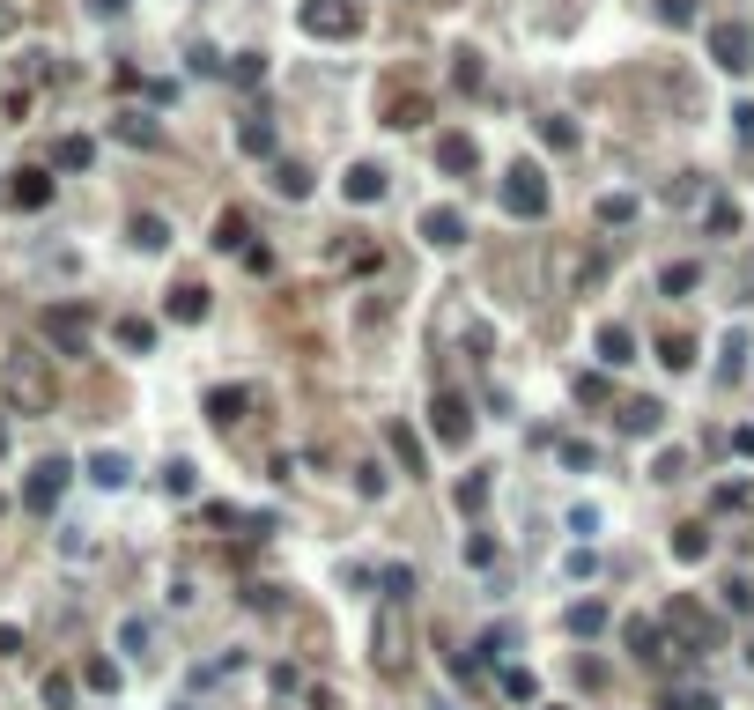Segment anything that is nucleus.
I'll list each match as a JSON object with an SVG mask.
<instances>
[{"mask_svg":"<svg viewBox=\"0 0 754 710\" xmlns=\"http://www.w3.org/2000/svg\"><path fill=\"white\" fill-rule=\"evenodd\" d=\"M0 400H8L15 415H52V400H60L52 355H37V348H15L8 363H0Z\"/></svg>","mask_w":754,"mask_h":710,"instance_id":"1","label":"nucleus"},{"mask_svg":"<svg viewBox=\"0 0 754 710\" xmlns=\"http://www.w3.org/2000/svg\"><path fill=\"white\" fill-rule=\"evenodd\" d=\"M503 208L525 215V222L548 215V178H540V163H511V171H503Z\"/></svg>","mask_w":754,"mask_h":710,"instance_id":"2","label":"nucleus"},{"mask_svg":"<svg viewBox=\"0 0 754 710\" xmlns=\"http://www.w3.org/2000/svg\"><path fill=\"white\" fill-rule=\"evenodd\" d=\"M296 23H304L311 37H355L363 30V8H355V0H304Z\"/></svg>","mask_w":754,"mask_h":710,"instance_id":"3","label":"nucleus"},{"mask_svg":"<svg viewBox=\"0 0 754 710\" xmlns=\"http://www.w3.org/2000/svg\"><path fill=\"white\" fill-rule=\"evenodd\" d=\"M67 481H74V466H67V459H37V466H30V481H23V503H30L37 518H45L52 503L67 496Z\"/></svg>","mask_w":754,"mask_h":710,"instance_id":"4","label":"nucleus"},{"mask_svg":"<svg viewBox=\"0 0 754 710\" xmlns=\"http://www.w3.org/2000/svg\"><path fill=\"white\" fill-rule=\"evenodd\" d=\"M710 60L725 74H747L754 67V30L747 23H710Z\"/></svg>","mask_w":754,"mask_h":710,"instance_id":"5","label":"nucleus"},{"mask_svg":"<svg viewBox=\"0 0 754 710\" xmlns=\"http://www.w3.org/2000/svg\"><path fill=\"white\" fill-rule=\"evenodd\" d=\"M429 429H437V444H466V437H474V407H466L459 392H437V407H429Z\"/></svg>","mask_w":754,"mask_h":710,"instance_id":"6","label":"nucleus"},{"mask_svg":"<svg viewBox=\"0 0 754 710\" xmlns=\"http://www.w3.org/2000/svg\"><path fill=\"white\" fill-rule=\"evenodd\" d=\"M45 341L52 348H60V355H89V319H82V311H45Z\"/></svg>","mask_w":754,"mask_h":710,"instance_id":"7","label":"nucleus"},{"mask_svg":"<svg viewBox=\"0 0 754 710\" xmlns=\"http://www.w3.org/2000/svg\"><path fill=\"white\" fill-rule=\"evenodd\" d=\"M621 637H629V651H636V659H651V666H666V659H673V651H666V629L644 622V614H636V622H621Z\"/></svg>","mask_w":754,"mask_h":710,"instance_id":"8","label":"nucleus"},{"mask_svg":"<svg viewBox=\"0 0 754 710\" xmlns=\"http://www.w3.org/2000/svg\"><path fill=\"white\" fill-rule=\"evenodd\" d=\"M422 237H429L437 252L466 245V215H459V208H429V215H422Z\"/></svg>","mask_w":754,"mask_h":710,"instance_id":"9","label":"nucleus"},{"mask_svg":"<svg viewBox=\"0 0 754 710\" xmlns=\"http://www.w3.org/2000/svg\"><path fill=\"white\" fill-rule=\"evenodd\" d=\"M437 163L451 178H474V163H481V148H474V134H444L437 141Z\"/></svg>","mask_w":754,"mask_h":710,"instance_id":"10","label":"nucleus"},{"mask_svg":"<svg viewBox=\"0 0 754 710\" xmlns=\"http://www.w3.org/2000/svg\"><path fill=\"white\" fill-rule=\"evenodd\" d=\"M341 193L355 200V208H370V200H385V171H377V163H355V171L341 178Z\"/></svg>","mask_w":754,"mask_h":710,"instance_id":"11","label":"nucleus"},{"mask_svg":"<svg viewBox=\"0 0 754 710\" xmlns=\"http://www.w3.org/2000/svg\"><path fill=\"white\" fill-rule=\"evenodd\" d=\"M666 622H673V629H688V651H703L710 637H718V622H710V614H695L688 600H673V607H666Z\"/></svg>","mask_w":754,"mask_h":710,"instance_id":"12","label":"nucleus"},{"mask_svg":"<svg viewBox=\"0 0 754 710\" xmlns=\"http://www.w3.org/2000/svg\"><path fill=\"white\" fill-rule=\"evenodd\" d=\"M599 363H607V370L636 363V333L629 326H599Z\"/></svg>","mask_w":754,"mask_h":710,"instance_id":"13","label":"nucleus"},{"mask_svg":"<svg viewBox=\"0 0 754 710\" xmlns=\"http://www.w3.org/2000/svg\"><path fill=\"white\" fill-rule=\"evenodd\" d=\"M614 422L629 429V437H651V429L666 422V407H658V400H621V415H614Z\"/></svg>","mask_w":754,"mask_h":710,"instance_id":"14","label":"nucleus"},{"mask_svg":"<svg viewBox=\"0 0 754 710\" xmlns=\"http://www.w3.org/2000/svg\"><path fill=\"white\" fill-rule=\"evenodd\" d=\"M385 444H392V459H400V466H407V481H414V474H422V437H414V429H407V422H385Z\"/></svg>","mask_w":754,"mask_h":710,"instance_id":"15","label":"nucleus"},{"mask_svg":"<svg viewBox=\"0 0 754 710\" xmlns=\"http://www.w3.org/2000/svg\"><path fill=\"white\" fill-rule=\"evenodd\" d=\"M740 370H747V326H732L725 341H718V378L740 385Z\"/></svg>","mask_w":754,"mask_h":710,"instance_id":"16","label":"nucleus"},{"mask_svg":"<svg viewBox=\"0 0 754 710\" xmlns=\"http://www.w3.org/2000/svg\"><path fill=\"white\" fill-rule=\"evenodd\" d=\"M171 319H178V326H200V319H207V289H200V282L171 289Z\"/></svg>","mask_w":754,"mask_h":710,"instance_id":"17","label":"nucleus"},{"mask_svg":"<svg viewBox=\"0 0 754 710\" xmlns=\"http://www.w3.org/2000/svg\"><path fill=\"white\" fill-rule=\"evenodd\" d=\"M592 215L607 222V230H621V222H636V193H599V200H592Z\"/></svg>","mask_w":754,"mask_h":710,"instance_id":"18","label":"nucleus"},{"mask_svg":"<svg viewBox=\"0 0 754 710\" xmlns=\"http://www.w3.org/2000/svg\"><path fill=\"white\" fill-rule=\"evenodd\" d=\"M274 193H281V200H304V193H311V171L281 156V163H274Z\"/></svg>","mask_w":754,"mask_h":710,"instance_id":"19","label":"nucleus"},{"mask_svg":"<svg viewBox=\"0 0 754 710\" xmlns=\"http://www.w3.org/2000/svg\"><path fill=\"white\" fill-rule=\"evenodd\" d=\"M8 193H15V208H45V200H52V178H45V171H23Z\"/></svg>","mask_w":754,"mask_h":710,"instance_id":"20","label":"nucleus"},{"mask_svg":"<svg viewBox=\"0 0 754 710\" xmlns=\"http://www.w3.org/2000/svg\"><path fill=\"white\" fill-rule=\"evenodd\" d=\"M562 622H570V637H599V629H607V607H599V600H577Z\"/></svg>","mask_w":754,"mask_h":710,"instance_id":"21","label":"nucleus"},{"mask_svg":"<svg viewBox=\"0 0 754 710\" xmlns=\"http://www.w3.org/2000/svg\"><path fill=\"white\" fill-rule=\"evenodd\" d=\"M377 666H385V674H400V614H385V622H377Z\"/></svg>","mask_w":754,"mask_h":710,"instance_id":"22","label":"nucleus"},{"mask_svg":"<svg viewBox=\"0 0 754 710\" xmlns=\"http://www.w3.org/2000/svg\"><path fill=\"white\" fill-rule=\"evenodd\" d=\"M459 511H466V518H474V511H488V466L459 474Z\"/></svg>","mask_w":754,"mask_h":710,"instance_id":"23","label":"nucleus"},{"mask_svg":"<svg viewBox=\"0 0 754 710\" xmlns=\"http://www.w3.org/2000/svg\"><path fill=\"white\" fill-rule=\"evenodd\" d=\"M134 245L141 252H163V245H171V222H163V215H134Z\"/></svg>","mask_w":754,"mask_h":710,"instance_id":"24","label":"nucleus"},{"mask_svg":"<svg viewBox=\"0 0 754 710\" xmlns=\"http://www.w3.org/2000/svg\"><path fill=\"white\" fill-rule=\"evenodd\" d=\"M237 141H244V156H274V126H267V119H244Z\"/></svg>","mask_w":754,"mask_h":710,"instance_id":"25","label":"nucleus"},{"mask_svg":"<svg viewBox=\"0 0 754 710\" xmlns=\"http://www.w3.org/2000/svg\"><path fill=\"white\" fill-rule=\"evenodd\" d=\"M89 156H97V148H89L82 134H67L60 148H52V163H60V171H89Z\"/></svg>","mask_w":754,"mask_h":710,"instance_id":"26","label":"nucleus"},{"mask_svg":"<svg viewBox=\"0 0 754 710\" xmlns=\"http://www.w3.org/2000/svg\"><path fill=\"white\" fill-rule=\"evenodd\" d=\"M385 489H392V474H385L377 459H370V466H355V496H363V503H377Z\"/></svg>","mask_w":754,"mask_h":710,"instance_id":"27","label":"nucleus"},{"mask_svg":"<svg viewBox=\"0 0 754 710\" xmlns=\"http://www.w3.org/2000/svg\"><path fill=\"white\" fill-rule=\"evenodd\" d=\"M89 481H97V489H119V481H126V459L119 452H97V459H89Z\"/></svg>","mask_w":754,"mask_h":710,"instance_id":"28","label":"nucleus"},{"mask_svg":"<svg viewBox=\"0 0 754 710\" xmlns=\"http://www.w3.org/2000/svg\"><path fill=\"white\" fill-rule=\"evenodd\" d=\"M673 555H681V563H703V555H710V533L703 526H681V533H673Z\"/></svg>","mask_w":754,"mask_h":710,"instance_id":"29","label":"nucleus"},{"mask_svg":"<svg viewBox=\"0 0 754 710\" xmlns=\"http://www.w3.org/2000/svg\"><path fill=\"white\" fill-rule=\"evenodd\" d=\"M703 222H710V237H732V230H740V208H732V200L718 193V200L703 208Z\"/></svg>","mask_w":754,"mask_h":710,"instance_id":"30","label":"nucleus"},{"mask_svg":"<svg viewBox=\"0 0 754 710\" xmlns=\"http://www.w3.org/2000/svg\"><path fill=\"white\" fill-rule=\"evenodd\" d=\"M119 348L148 355V348H156V326H148V319H119Z\"/></svg>","mask_w":754,"mask_h":710,"instance_id":"31","label":"nucleus"},{"mask_svg":"<svg viewBox=\"0 0 754 710\" xmlns=\"http://www.w3.org/2000/svg\"><path fill=\"white\" fill-rule=\"evenodd\" d=\"M599 274H607V259H599V252H577L570 259V289H592Z\"/></svg>","mask_w":754,"mask_h":710,"instance_id":"32","label":"nucleus"},{"mask_svg":"<svg viewBox=\"0 0 754 710\" xmlns=\"http://www.w3.org/2000/svg\"><path fill=\"white\" fill-rule=\"evenodd\" d=\"M119 141H134V148H156L163 134H156V126L141 119V111H126V119H119Z\"/></svg>","mask_w":754,"mask_h":710,"instance_id":"33","label":"nucleus"},{"mask_svg":"<svg viewBox=\"0 0 754 710\" xmlns=\"http://www.w3.org/2000/svg\"><path fill=\"white\" fill-rule=\"evenodd\" d=\"M385 111H392L385 126H422V119H429V104H422V97H392Z\"/></svg>","mask_w":754,"mask_h":710,"instance_id":"34","label":"nucleus"},{"mask_svg":"<svg viewBox=\"0 0 754 710\" xmlns=\"http://www.w3.org/2000/svg\"><path fill=\"white\" fill-rule=\"evenodd\" d=\"M451 82H459V89H481V52H451Z\"/></svg>","mask_w":754,"mask_h":710,"instance_id":"35","label":"nucleus"},{"mask_svg":"<svg viewBox=\"0 0 754 710\" xmlns=\"http://www.w3.org/2000/svg\"><path fill=\"white\" fill-rule=\"evenodd\" d=\"M503 696H518V703H533L540 696V681L525 674V666H503Z\"/></svg>","mask_w":754,"mask_h":710,"instance_id":"36","label":"nucleus"},{"mask_svg":"<svg viewBox=\"0 0 754 710\" xmlns=\"http://www.w3.org/2000/svg\"><path fill=\"white\" fill-rule=\"evenodd\" d=\"M695 282H703V267H666V274H658V289H666V296H688Z\"/></svg>","mask_w":754,"mask_h":710,"instance_id":"37","label":"nucleus"},{"mask_svg":"<svg viewBox=\"0 0 754 710\" xmlns=\"http://www.w3.org/2000/svg\"><path fill=\"white\" fill-rule=\"evenodd\" d=\"M237 407H244V392H207V415H215L222 429H230V422H237Z\"/></svg>","mask_w":754,"mask_h":710,"instance_id":"38","label":"nucleus"},{"mask_svg":"<svg viewBox=\"0 0 754 710\" xmlns=\"http://www.w3.org/2000/svg\"><path fill=\"white\" fill-rule=\"evenodd\" d=\"M658 23H673V30H688V23H695V0H658Z\"/></svg>","mask_w":754,"mask_h":710,"instance_id":"39","label":"nucleus"},{"mask_svg":"<svg viewBox=\"0 0 754 710\" xmlns=\"http://www.w3.org/2000/svg\"><path fill=\"white\" fill-rule=\"evenodd\" d=\"M163 489H171V496H193V466L171 459V466H163Z\"/></svg>","mask_w":754,"mask_h":710,"instance_id":"40","label":"nucleus"},{"mask_svg":"<svg viewBox=\"0 0 754 710\" xmlns=\"http://www.w3.org/2000/svg\"><path fill=\"white\" fill-rule=\"evenodd\" d=\"M466 563H474V570H488V563H496V540H488V533H474V540H466Z\"/></svg>","mask_w":754,"mask_h":710,"instance_id":"41","label":"nucleus"},{"mask_svg":"<svg viewBox=\"0 0 754 710\" xmlns=\"http://www.w3.org/2000/svg\"><path fill=\"white\" fill-rule=\"evenodd\" d=\"M215 245H222V252L244 245V215H222V222H215Z\"/></svg>","mask_w":754,"mask_h":710,"instance_id":"42","label":"nucleus"},{"mask_svg":"<svg viewBox=\"0 0 754 710\" xmlns=\"http://www.w3.org/2000/svg\"><path fill=\"white\" fill-rule=\"evenodd\" d=\"M658 363H666V370H688V363H695V348L681 341V333H673V341H666V355H658Z\"/></svg>","mask_w":754,"mask_h":710,"instance_id":"43","label":"nucleus"},{"mask_svg":"<svg viewBox=\"0 0 754 710\" xmlns=\"http://www.w3.org/2000/svg\"><path fill=\"white\" fill-rule=\"evenodd\" d=\"M725 607H732V614L754 607V585H747V577H732V585H725Z\"/></svg>","mask_w":754,"mask_h":710,"instance_id":"44","label":"nucleus"},{"mask_svg":"<svg viewBox=\"0 0 754 710\" xmlns=\"http://www.w3.org/2000/svg\"><path fill=\"white\" fill-rule=\"evenodd\" d=\"M754 489H747V481H725V489H718V511H740V503H747Z\"/></svg>","mask_w":754,"mask_h":710,"instance_id":"45","label":"nucleus"},{"mask_svg":"<svg viewBox=\"0 0 754 710\" xmlns=\"http://www.w3.org/2000/svg\"><path fill=\"white\" fill-rule=\"evenodd\" d=\"M119 644H126V651L141 659V651H148V622H126V629H119Z\"/></svg>","mask_w":754,"mask_h":710,"instance_id":"46","label":"nucleus"},{"mask_svg":"<svg viewBox=\"0 0 754 710\" xmlns=\"http://www.w3.org/2000/svg\"><path fill=\"white\" fill-rule=\"evenodd\" d=\"M732 452H740V459H754V422H740V429H732Z\"/></svg>","mask_w":754,"mask_h":710,"instance_id":"47","label":"nucleus"},{"mask_svg":"<svg viewBox=\"0 0 754 710\" xmlns=\"http://www.w3.org/2000/svg\"><path fill=\"white\" fill-rule=\"evenodd\" d=\"M666 710H718V703H710V696H673Z\"/></svg>","mask_w":754,"mask_h":710,"instance_id":"48","label":"nucleus"},{"mask_svg":"<svg viewBox=\"0 0 754 710\" xmlns=\"http://www.w3.org/2000/svg\"><path fill=\"white\" fill-rule=\"evenodd\" d=\"M732 119H740V141H754V104H740Z\"/></svg>","mask_w":754,"mask_h":710,"instance_id":"49","label":"nucleus"},{"mask_svg":"<svg viewBox=\"0 0 754 710\" xmlns=\"http://www.w3.org/2000/svg\"><path fill=\"white\" fill-rule=\"evenodd\" d=\"M89 8H97L104 23H111V15H126V0H89Z\"/></svg>","mask_w":754,"mask_h":710,"instance_id":"50","label":"nucleus"},{"mask_svg":"<svg viewBox=\"0 0 754 710\" xmlns=\"http://www.w3.org/2000/svg\"><path fill=\"white\" fill-rule=\"evenodd\" d=\"M747 659H754V644H747Z\"/></svg>","mask_w":754,"mask_h":710,"instance_id":"51","label":"nucleus"},{"mask_svg":"<svg viewBox=\"0 0 754 710\" xmlns=\"http://www.w3.org/2000/svg\"><path fill=\"white\" fill-rule=\"evenodd\" d=\"M0 23H8V15H0Z\"/></svg>","mask_w":754,"mask_h":710,"instance_id":"52","label":"nucleus"}]
</instances>
